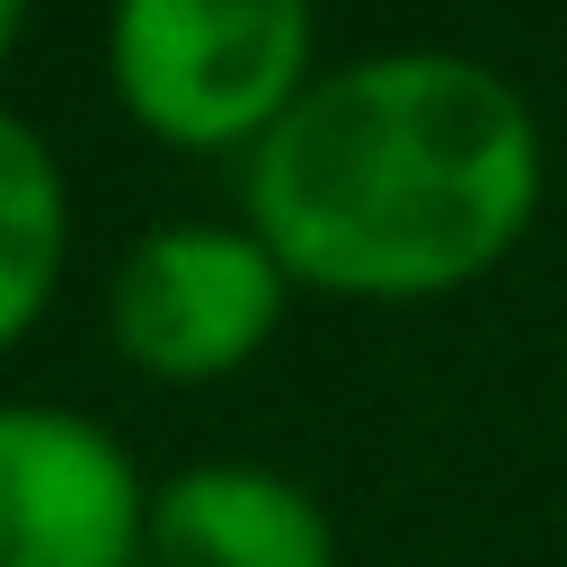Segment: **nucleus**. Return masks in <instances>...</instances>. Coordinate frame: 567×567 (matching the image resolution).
I'll return each mask as SVG.
<instances>
[{
    "instance_id": "f257e3e1",
    "label": "nucleus",
    "mask_w": 567,
    "mask_h": 567,
    "mask_svg": "<svg viewBox=\"0 0 567 567\" xmlns=\"http://www.w3.org/2000/svg\"><path fill=\"white\" fill-rule=\"evenodd\" d=\"M540 213V115L478 53H363L319 71L239 168V221L292 284L434 301L496 275Z\"/></svg>"
},
{
    "instance_id": "f03ea898",
    "label": "nucleus",
    "mask_w": 567,
    "mask_h": 567,
    "mask_svg": "<svg viewBox=\"0 0 567 567\" xmlns=\"http://www.w3.org/2000/svg\"><path fill=\"white\" fill-rule=\"evenodd\" d=\"M115 106L168 151H257L310 71V0H115Z\"/></svg>"
},
{
    "instance_id": "7ed1b4c3",
    "label": "nucleus",
    "mask_w": 567,
    "mask_h": 567,
    "mask_svg": "<svg viewBox=\"0 0 567 567\" xmlns=\"http://www.w3.org/2000/svg\"><path fill=\"white\" fill-rule=\"evenodd\" d=\"M292 275L248 221H159L124 248L106 284V337L151 381H221L284 328Z\"/></svg>"
},
{
    "instance_id": "20e7f679",
    "label": "nucleus",
    "mask_w": 567,
    "mask_h": 567,
    "mask_svg": "<svg viewBox=\"0 0 567 567\" xmlns=\"http://www.w3.org/2000/svg\"><path fill=\"white\" fill-rule=\"evenodd\" d=\"M151 487L133 452L44 399H0V567H142Z\"/></svg>"
},
{
    "instance_id": "39448f33",
    "label": "nucleus",
    "mask_w": 567,
    "mask_h": 567,
    "mask_svg": "<svg viewBox=\"0 0 567 567\" xmlns=\"http://www.w3.org/2000/svg\"><path fill=\"white\" fill-rule=\"evenodd\" d=\"M151 567H337V523L266 461H195L151 487Z\"/></svg>"
},
{
    "instance_id": "423d86ee",
    "label": "nucleus",
    "mask_w": 567,
    "mask_h": 567,
    "mask_svg": "<svg viewBox=\"0 0 567 567\" xmlns=\"http://www.w3.org/2000/svg\"><path fill=\"white\" fill-rule=\"evenodd\" d=\"M71 257V186L27 115L0 106V354L44 319Z\"/></svg>"
},
{
    "instance_id": "0eeeda50",
    "label": "nucleus",
    "mask_w": 567,
    "mask_h": 567,
    "mask_svg": "<svg viewBox=\"0 0 567 567\" xmlns=\"http://www.w3.org/2000/svg\"><path fill=\"white\" fill-rule=\"evenodd\" d=\"M18 27H27V0H0V62L18 53Z\"/></svg>"
}]
</instances>
